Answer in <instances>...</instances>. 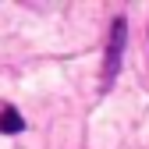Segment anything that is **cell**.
<instances>
[{"label": "cell", "mask_w": 149, "mask_h": 149, "mask_svg": "<svg viewBox=\"0 0 149 149\" xmlns=\"http://www.w3.org/2000/svg\"><path fill=\"white\" fill-rule=\"evenodd\" d=\"M124 43H128V22L124 18H114V25H110V43H107V61H103V85H110L114 74L121 71Z\"/></svg>", "instance_id": "1"}, {"label": "cell", "mask_w": 149, "mask_h": 149, "mask_svg": "<svg viewBox=\"0 0 149 149\" xmlns=\"http://www.w3.org/2000/svg\"><path fill=\"white\" fill-rule=\"evenodd\" d=\"M22 114H18V110H11V107H4V110H0V132H4V135H18V132H22Z\"/></svg>", "instance_id": "2"}]
</instances>
